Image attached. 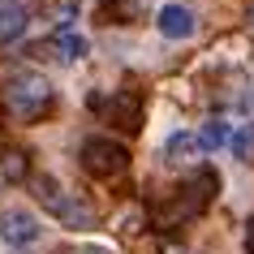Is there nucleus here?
Wrapping results in <instances>:
<instances>
[{
    "instance_id": "4468645a",
    "label": "nucleus",
    "mask_w": 254,
    "mask_h": 254,
    "mask_svg": "<svg viewBox=\"0 0 254 254\" xmlns=\"http://www.w3.org/2000/svg\"><path fill=\"white\" fill-rule=\"evenodd\" d=\"M4 173L13 177V181H22V177H26V155H22V151H13V155L4 160Z\"/></svg>"
},
{
    "instance_id": "2eb2a0df",
    "label": "nucleus",
    "mask_w": 254,
    "mask_h": 254,
    "mask_svg": "<svg viewBox=\"0 0 254 254\" xmlns=\"http://www.w3.org/2000/svg\"><path fill=\"white\" fill-rule=\"evenodd\" d=\"M246 250L254 254V215H250V224H246Z\"/></svg>"
},
{
    "instance_id": "20e7f679",
    "label": "nucleus",
    "mask_w": 254,
    "mask_h": 254,
    "mask_svg": "<svg viewBox=\"0 0 254 254\" xmlns=\"http://www.w3.org/2000/svg\"><path fill=\"white\" fill-rule=\"evenodd\" d=\"M39 198H43V211H52L56 220H65L73 228H91L95 224V211L86 202H78V194H69L56 177H39Z\"/></svg>"
},
{
    "instance_id": "f03ea898",
    "label": "nucleus",
    "mask_w": 254,
    "mask_h": 254,
    "mask_svg": "<svg viewBox=\"0 0 254 254\" xmlns=\"http://www.w3.org/2000/svg\"><path fill=\"white\" fill-rule=\"evenodd\" d=\"M52 104V82L35 73V69H17L9 78L0 82V108H4V117L13 121H35L48 112Z\"/></svg>"
},
{
    "instance_id": "0eeeda50",
    "label": "nucleus",
    "mask_w": 254,
    "mask_h": 254,
    "mask_svg": "<svg viewBox=\"0 0 254 254\" xmlns=\"http://www.w3.org/2000/svg\"><path fill=\"white\" fill-rule=\"evenodd\" d=\"M155 26H160L164 39H190L198 30V22H194V9H186V4H164Z\"/></svg>"
},
{
    "instance_id": "f257e3e1",
    "label": "nucleus",
    "mask_w": 254,
    "mask_h": 254,
    "mask_svg": "<svg viewBox=\"0 0 254 254\" xmlns=\"http://www.w3.org/2000/svg\"><path fill=\"white\" fill-rule=\"evenodd\" d=\"M215 194H220V173H215V168H194L177 190H168L164 198L151 202V224H155V233H177V228H186L190 220H198V215L215 202Z\"/></svg>"
},
{
    "instance_id": "ddd939ff",
    "label": "nucleus",
    "mask_w": 254,
    "mask_h": 254,
    "mask_svg": "<svg viewBox=\"0 0 254 254\" xmlns=\"http://www.w3.org/2000/svg\"><path fill=\"white\" fill-rule=\"evenodd\" d=\"M228 147H233V155H237V160L250 164V160H254V125H241L237 134H228Z\"/></svg>"
},
{
    "instance_id": "423d86ee",
    "label": "nucleus",
    "mask_w": 254,
    "mask_h": 254,
    "mask_svg": "<svg viewBox=\"0 0 254 254\" xmlns=\"http://www.w3.org/2000/svg\"><path fill=\"white\" fill-rule=\"evenodd\" d=\"M0 237H4V246H35V241L43 237V224L39 215L30 211V207H4L0 211Z\"/></svg>"
},
{
    "instance_id": "7ed1b4c3",
    "label": "nucleus",
    "mask_w": 254,
    "mask_h": 254,
    "mask_svg": "<svg viewBox=\"0 0 254 254\" xmlns=\"http://www.w3.org/2000/svg\"><path fill=\"white\" fill-rule=\"evenodd\" d=\"M78 160H82V173L99 177V181H112V177H121L129 168V151H125V142H117V138L95 134V138L82 142Z\"/></svg>"
},
{
    "instance_id": "f8f14e48",
    "label": "nucleus",
    "mask_w": 254,
    "mask_h": 254,
    "mask_svg": "<svg viewBox=\"0 0 254 254\" xmlns=\"http://www.w3.org/2000/svg\"><path fill=\"white\" fill-rule=\"evenodd\" d=\"M228 134H233V125H228L224 117H211L202 125L198 142H202V151H220V147H228Z\"/></svg>"
},
{
    "instance_id": "1a4fd4ad",
    "label": "nucleus",
    "mask_w": 254,
    "mask_h": 254,
    "mask_svg": "<svg viewBox=\"0 0 254 254\" xmlns=\"http://www.w3.org/2000/svg\"><path fill=\"white\" fill-rule=\"evenodd\" d=\"M26 22H30V13H26L22 0H0V43L22 39L26 35Z\"/></svg>"
},
{
    "instance_id": "9d476101",
    "label": "nucleus",
    "mask_w": 254,
    "mask_h": 254,
    "mask_svg": "<svg viewBox=\"0 0 254 254\" xmlns=\"http://www.w3.org/2000/svg\"><path fill=\"white\" fill-rule=\"evenodd\" d=\"M164 155H168L173 164H194V160H202L207 151H202L198 134H186V129H177V134L164 142Z\"/></svg>"
},
{
    "instance_id": "6e6552de",
    "label": "nucleus",
    "mask_w": 254,
    "mask_h": 254,
    "mask_svg": "<svg viewBox=\"0 0 254 254\" xmlns=\"http://www.w3.org/2000/svg\"><path fill=\"white\" fill-rule=\"evenodd\" d=\"M48 52H56V61H65V65H73V61H82V56L91 52V43H86V35H78V30L61 26L48 39Z\"/></svg>"
},
{
    "instance_id": "dca6fc26",
    "label": "nucleus",
    "mask_w": 254,
    "mask_h": 254,
    "mask_svg": "<svg viewBox=\"0 0 254 254\" xmlns=\"http://www.w3.org/2000/svg\"><path fill=\"white\" fill-rule=\"evenodd\" d=\"M250 22H254V9H250Z\"/></svg>"
},
{
    "instance_id": "39448f33",
    "label": "nucleus",
    "mask_w": 254,
    "mask_h": 254,
    "mask_svg": "<svg viewBox=\"0 0 254 254\" xmlns=\"http://www.w3.org/2000/svg\"><path fill=\"white\" fill-rule=\"evenodd\" d=\"M95 108L108 117V125H117L121 134H138L142 129V91H134V86L112 91L108 99H95Z\"/></svg>"
},
{
    "instance_id": "9b49d317",
    "label": "nucleus",
    "mask_w": 254,
    "mask_h": 254,
    "mask_svg": "<svg viewBox=\"0 0 254 254\" xmlns=\"http://www.w3.org/2000/svg\"><path fill=\"white\" fill-rule=\"evenodd\" d=\"M147 9V0H104V17L112 26H134Z\"/></svg>"
}]
</instances>
